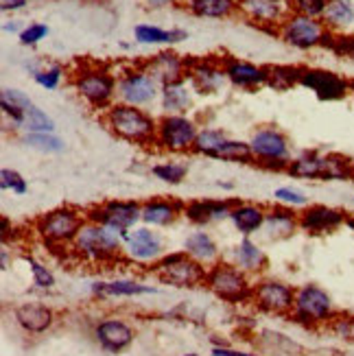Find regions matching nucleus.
Segmentation results:
<instances>
[{"label":"nucleus","instance_id":"nucleus-3","mask_svg":"<svg viewBox=\"0 0 354 356\" xmlns=\"http://www.w3.org/2000/svg\"><path fill=\"white\" fill-rule=\"evenodd\" d=\"M337 315L335 302L326 289L319 284H302L296 289V304L291 311V319L304 328H319L328 326Z\"/></svg>","mask_w":354,"mask_h":356},{"label":"nucleus","instance_id":"nucleus-18","mask_svg":"<svg viewBox=\"0 0 354 356\" xmlns=\"http://www.w3.org/2000/svg\"><path fill=\"white\" fill-rule=\"evenodd\" d=\"M239 199H193L188 204H184V216L193 223L204 227L214 221L230 219L234 204Z\"/></svg>","mask_w":354,"mask_h":356},{"label":"nucleus","instance_id":"nucleus-45","mask_svg":"<svg viewBox=\"0 0 354 356\" xmlns=\"http://www.w3.org/2000/svg\"><path fill=\"white\" fill-rule=\"evenodd\" d=\"M328 330L341 339V341L354 343V315L352 313H337L332 321L328 323Z\"/></svg>","mask_w":354,"mask_h":356},{"label":"nucleus","instance_id":"nucleus-52","mask_svg":"<svg viewBox=\"0 0 354 356\" xmlns=\"http://www.w3.org/2000/svg\"><path fill=\"white\" fill-rule=\"evenodd\" d=\"M212 356H258V354L234 350V348H230V346H214L212 348Z\"/></svg>","mask_w":354,"mask_h":356},{"label":"nucleus","instance_id":"nucleus-2","mask_svg":"<svg viewBox=\"0 0 354 356\" xmlns=\"http://www.w3.org/2000/svg\"><path fill=\"white\" fill-rule=\"evenodd\" d=\"M122 250H125V241H122L120 232L92 221L83 223L79 234L74 236L70 245V252L77 258L83 262H92V265L114 262L116 258L122 256Z\"/></svg>","mask_w":354,"mask_h":356},{"label":"nucleus","instance_id":"nucleus-32","mask_svg":"<svg viewBox=\"0 0 354 356\" xmlns=\"http://www.w3.org/2000/svg\"><path fill=\"white\" fill-rule=\"evenodd\" d=\"M134 38L136 42L140 44H177L188 40V33L184 29H160V26H153V24H138L134 29Z\"/></svg>","mask_w":354,"mask_h":356},{"label":"nucleus","instance_id":"nucleus-30","mask_svg":"<svg viewBox=\"0 0 354 356\" xmlns=\"http://www.w3.org/2000/svg\"><path fill=\"white\" fill-rule=\"evenodd\" d=\"M184 252H186L191 258H195L197 262H202V265H208V267L217 265L219 258H221L219 245L214 243V238L204 229L191 232V234L184 238Z\"/></svg>","mask_w":354,"mask_h":356},{"label":"nucleus","instance_id":"nucleus-47","mask_svg":"<svg viewBox=\"0 0 354 356\" xmlns=\"http://www.w3.org/2000/svg\"><path fill=\"white\" fill-rule=\"evenodd\" d=\"M330 0H289L293 13L300 15H309V18H321L328 7Z\"/></svg>","mask_w":354,"mask_h":356},{"label":"nucleus","instance_id":"nucleus-41","mask_svg":"<svg viewBox=\"0 0 354 356\" xmlns=\"http://www.w3.org/2000/svg\"><path fill=\"white\" fill-rule=\"evenodd\" d=\"M321 46L332 51L337 57L354 61V35H350V33H335V31L328 29L324 40H321Z\"/></svg>","mask_w":354,"mask_h":356},{"label":"nucleus","instance_id":"nucleus-46","mask_svg":"<svg viewBox=\"0 0 354 356\" xmlns=\"http://www.w3.org/2000/svg\"><path fill=\"white\" fill-rule=\"evenodd\" d=\"M0 188L11 191L13 195L22 197L29 191V184L18 171H13V168H3V171H0Z\"/></svg>","mask_w":354,"mask_h":356},{"label":"nucleus","instance_id":"nucleus-48","mask_svg":"<svg viewBox=\"0 0 354 356\" xmlns=\"http://www.w3.org/2000/svg\"><path fill=\"white\" fill-rule=\"evenodd\" d=\"M61 76H64V68H61L59 64H53V66L42 68V70H33L35 83L46 88V90H55L61 83Z\"/></svg>","mask_w":354,"mask_h":356},{"label":"nucleus","instance_id":"nucleus-11","mask_svg":"<svg viewBox=\"0 0 354 356\" xmlns=\"http://www.w3.org/2000/svg\"><path fill=\"white\" fill-rule=\"evenodd\" d=\"M328 26L321 18H309V15L291 13L289 18L278 26V35L284 44L298 51H313L321 46Z\"/></svg>","mask_w":354,"mask_h":356},{"label":"nucleus","instance_id":"nucleus-51","mask_svg":"<svg viewBox=\"0 0 354 356\" xmlns=\"http://www.w3.org/2000/svg\"><path fill=\"white\" fill-rule=\"evenodd\" d=\"M0 99H5V101H9V103H13V105H18V107H22V110L26 112V110H31L35 103L29 99V95H24L22 90H15V88H5L3 90V97Z\"/></svg>","mask_w":354,"mask_h":356},{"label":"nucleus","instance_id":"nucleus-34","mask_svg":"<svg viewBox=\"0 0 354 356\" xmlns=\"http://www.w3.org/2000/svg\"><path fill=\"white\" fill-rule=\"evenodd\" d=\"M197 18H230L239 9V0H186Z\"/></svg>","mask_w":354,"mask_h":356},{"label":"nucleus","instance_id":"nucleus-9","mask_svg":"<svg viewBox=\"0 0 354 356\" xmlns=\"http://www.w3.org/2000/svg\"><path fill=\"white\" fill-rule=\"evenodd\" d=\"M118 81L116 76L105 68H86L77 72L74 90L90 107L95 110H107L112 107V99L116 97Z\"/></svg>","mask_w":354,"mask_h":356},{"label":"nucleus","instance_id":"nucleus-24","mask_svg":"<svg viewBox=\"0 0 354 356\" xmlns=\"http://www.w3.org/2000/svg\"><path fill=\"white\" fill-rule=\"evenodd\" d=\"M300 229V214L293 208L275 204L267 208V219L263 232L269 241H284L291 238Z\"/></svg>","mask_w":354,"mask_h":356},{"label":"nucleus","instance_id":"nucleus-39","mask_svg":"<svg viewBox=\"0 0 354 356\" xmlns=\"http://www.w3.org/2000/svg\"><path fill=\"white\" fill-rule=\"evenodd\" d=\"M151 175L160 179L162 184L168 186H179L184 184L188 175V164L184 162H160V164H153L151 166Z\"/></svg>","mask_w":354,"mask_h":356},{"label":"nucleus","instance_id":"nucleus-29","mask_svg":"<svg viewBox=\"0 0 354 356\" xmlns=\"http://www.w3.org/2000/svg\"><path fill=\"white\" fill-rule=\"evenodd\" d=\"M232 258L234 265L245 273H260L269 267V258L265 250L256 241H252V236H243L239 241V245L232 250Z\"/></svg>","mask_w":354,"mask_h":356},{"label":"nucleus","instance_id":"nucleus-17","mask_svg":"<svg viewBox=\"0 0 354 356\" xmlns=\"http://www.w3.org/2000/svg\"><path fill=\"white\" fill-rule=\"evenodd\" d=\"M92 337H95V341L99 343L101 350L110 352V354H120L134 343L136 330L125 319L107 317L97 323L95 330H92Z\"/></svg>","mask_w":354,"mask_h":356},{"label":"nucleus","instance_id":"nucleus-49","mask_svg":"<svg viewBox=\"0 0 354 356\" xmlns=\"http://www.w3.org/2000/svg\"><path fill=\"white\" fill-rule=\"evenodd\" d=\"M46 35H49V26L42 24V22H33V24H29L26 29L20 31V44L22 46H35Z\"/></svg>","mask_w":354,"mask_h":356},{"label":"nucleus","instance_id":"nucleus-40","mask_svg":"<svg viewBox=\"0 0 354 356\" xmlns=\"http://www.w3.org/2000/svg\"><path fill=\"white\" fill-rule=\"evenodd\" d=\"M22 143L29 149L40 151V153H49V156H53V153H61L66 149V143L61 140L57 134H24Z\"/></svg>","mask_w":354,"mask_h":356},{"label":"nucleus","instance_id":"nucleus-37","mask_svg":"<svg viewBox=\"0 0 354 356\" xmlns=\"http://www.w3.org/2000/svg\"><path fill=\"white\" fill-rule=\"evenodd\" d=\"M212 160H221V162H239V164H254V156L250 143L243 140H232V138H225V143L221 149L214 153Z\"/></svg>","mask_w":354,"mask_h":356},{"label":"nucleus","instance_id":"nucleus-57","mask_svg":"<svg viewBox=\"0 0 354 356\" xmlns=\"http://www.w3.org/2000/svg\"><path fill=\"white\" fill-rule=\"evenodd\" d=\"M217 186H219V188H223V191H232L234 188V184H230V181H219Z\"/></svg>","mask_w":354,"mask_h":356},{"label":"nucleus","instance_id":"nucleus-38","mask_svg":"<svg viewBox=\"0 0 354 356\" xmlns=\"http://www.w3.org/2000/svg\"><path fill=\"white\" fill-rule=\"evenodd\" d=\"M225 138L227 136L221 129H212V127L199 129L193 153H197V156H204V158H214V153L221 149V145L225 143Z\"/></svg>","mask_w":354,"mask_h":356},{"label":"nucleus","instance_id":"nucleus-23","mask_svg":"<svg viewBox=\"0 0 354 356\" xmlns=\"http://www.w3.org/2000/svg\"><path fill=\"white\" fill-rule=\"evenodd\" d=\"M15 323L29 334H44L46 330L53 328L55 323V313L51 306L46 304H35V302H26L20 304L13 311Z\"/></svg>","mask_w":354,"mask_h":356},{"label":"nucleus","instance_id":"nucleus-1","mask_svg":"<svg viewBox=\"0 0 354 356\" xmlns=\"http://www.w3.org/2000/svg\"><path fill=\"white\" fill-rule=\"evenodd\" d=\"M105 125L110 127V131L116 138H120V140H125V143H131L138 147L156 145L158 120L151 114H147L143 107L118 101L105 110Z\"/></svg>","mask_w":354,"mask_h":356},{"label":"nucleus","instance_id":"nucleus-7","mask_svg":"<svg viewBox=\"0 0 354 356\" xmlns=\"http://www.w3.org/2000/svg\"><path fill=\"white\" fill-rule=\"evenodd\" d=\"M86 212H79L77 208L61 206L51 212L42 214L35 221V234L51 247H66L72 245L74 236L86 223Z\"/></svg>","mask_w":354,"mask_h":356},{"label":"nucleus","instance_id":"nucleus-21","mask_svg":"<svg viewBox=\"0 0 354 356\" xmlns=\"http://www.w3.org/2000/svg\"><path fill=\"white\" fill-rule=\"evenodd\" d=\"M186 79L197 95H217L227 76L223 66H214L212 61H188Z\"/></svg>","mask_w":354,"mask_h":356},{"label":"nucleus","instance_id":"nucleus-25","mask_svg":"<svg viewBox=\"0 0 354 356\" xmlns=\"http://www.w3.org/2000/svg\"><path fill=\"white\" fill-rule=\"evenodd\" d=\"M223 72L230 83L243 90H254L267 83V68L250 64V61H241L236 57L223 59Z\"/></svg>","mask_w":354,"mask_h":356},{"label":"nucleus","instance_id":"nucleus-13","mask_svg":"<svg viewBox=\"0 0 354 356\" xmlns=\"http://www.w3.org/2000/svg\"><path fill=\"white\" fill-rule=\"evenodd\" d=\"M122 241H125V250H122V254L134 262H140V265H156V262L166 254L162 236L145 223L125 232V234H122Z\"/></svg>","mask_w":354,"mask_h":356},{"label":"nucleus","instance_id":"nucleus-6","mask_svg":"<svg viewBox=\"0 0 354 356\" xmlns=\"http://www.w3.org/2000/svg\"><path fill=\"white\" fill-rule=\"evenodd\" d=\"M212 296L227 304H243L252 302L254 298V284L250 282V275L236 265H227V262H217V265L208 267L206 284Z\"/></svg>","mask_w":354,"mask_h":356},{"label":"nucleus","instance_id":"nucleus-28","mask_svg":"<svg viewBox=\"0 0 354 356\" xmlns=\"http://www.w3.org/2000/svg\"><path fill=\"white\" fill-rule=\"evenodd\" d=\"M186 70H188V61L182 59L175 53H168V51L166 53H158L147 64V72L156 76V79L162 86L171 83V81L186 79Z\"/></svg>","mask_w":354,"mask_h":356},{"label":"nucleus","instance_id":"nucleus-33","mask_svg":"<svg viewBox=\"0 0 354 356\" xmlns=\"http://www.w3.org/2000/svg\"><path fill=\"white\" fill-rule=\"evenodd\" d=\"M321 22L330 31H346L354 26V0H330L321 15Z\"/></svg>","mask_w":354,"mask_h":356},{"label":"nucleus","instance_id":"nucleus-26","mask_svg":"<svg viewBox=\"0 0 354 356\" xmlns=\"http://www.w3.org/2000/svg\"><path fill=\"white\" fill-rule=\"evenodd\" d=\"M326 171V153H319L315 149H306L300 156L291 160L287 175L293 179H309V181H324Z\"/></svg>","mask_w":354,"mask_h":356},{"label":"nucleus","instance_id":"nucleus-44","mask_svg":"<svg viewBox=\"0 0 354 356\" xmlns=\"http://www.w3.org/2000/svg\"><path fill=\"white\" fill-rule=\"evenodd\" d=\"M24 262L29 265V271H31V277H33V284L38 286V289H42V291H49V289H53L55 284H57V280H55V273L46 267V265H42L40 260H35L33 256H24Z\"/></svg>","mask_w":354,"mask_h":356},{"label":"nucleus","instance_id":"nucleus-31","mask_svg":"<svg viewBox=\"0 0 354 356\" xmlns=\"http://www.w3.org/2000/svg\"><path fill=\"white\" fill-rule=\"evenodd\" d=\"M193 92L195 90L188 83V79L164 83L160 90L164 114H186V110L193 105Z\"/></svg>","mask_w":354,"mask_h":356},{"label":"nucleus","instance_id":"nucleus-10","mask_svg":"<svg viewBox=\"0 0 354 356\" xmlns=\"http://www.w3.org/2000/svg\"><path fill=\"white\" fill-rule=\"evenodd\" d=\"M199 127L186 114H164L158 120L156 145L168 153H188L195 147Z\"/></svg>","mask_w":354,"mask_h":356},{"label":"nucleus","instance_id":"nucleus-59","mask_svg":"<svg viewBox=\"0 0 354 356\" xmlns=\"http://www.w3.org/2000/svg\"><path fill=\"white\" fill-rule=\"evenodd\" d=\"M350 95L354 97V79H350Z\"/></svg>","mask_w":354,"mask_h":356},{"label":"nucleus","instance_id":"nucleus-19","mask_svg":"<svg viewBox=\"0 0 354 356\" xmlns=\"http://www.w3.org/2000/svg\"><path fill=\"white\" fill-rule=\"evenodd\" d=\"M239 11L256 24L280 26L293 9L289 0H239Z\"/></svg>","mask_w":354,"mask_h":356},{"label":"nucleus","instance_id":"nucleus-14","mask_svg":"<svg viewBox=\"0 0 354 356\" xmlns=\"http://www.w3.org/2000/svg\"><path fill=\"white\" fill-rule=\"evenodd\" d=\"M162 83L147 70H129L118 79L116 97L120 103L145 107L160 97Z\"/></svg>","mask_w":354,"mask_h":356},{"label":"nucleus","instance_id":"nucleus-60","mask_svg":"<svg viewBox=\"0 0 354 356\" xmlns=\"http://www.w3.org/2000/svg\"><path fill=\"white\" fill-rule=\"evenodd\" d=\"M182 356H202V354H197V352H186V354H182Z\"/></svg>","mask_w":354,"mask_h":356},{"label":"nucleus","instance_id":"nucleus-4","mask_svg":"<svg viewBox=\"0 0 354 356\" xmlns=\"http://www.w3.org/2000/svg\"><path fill=\"white\" fill-rule=\"evenodd\" d=\"M151 271L158 275V280L175 286V289H197L206 284L208 267L191 258L186 252H168L164 254Z\"/></svg>","mask_w":354,"mask_h":356},{"label":"nucleus","instance_id":"nucleus-53","mask_svg":"<svg viewBox=\"0 0 354 356\" xmlns=\"http://www.w3.org/2000/svg\"><path fill=\"white\" fill-rule=\"evenodd\" d=\"M29 5V0H0V9L3 11H18Z\"/></svg>","mask_w":354,"mask_h":356},{"label":"nucleus","instance_id":"nucleus-16","mask_svg":"<svg viewBox=\"0 0 354 356\" xmlns=\"http://www.w3.org/2000/svg\"><path fill=\"white\" fill-rule=\"evenodd\" d=\"M346 219L348 214L339 208L326 204H309L300 212V229L313 236L332 234L341 225H346Z\"/></svg>","mask_w":354,"mask_h":356},{"label":"nucleus","instance_id":"nucleus-42","mask_svg":"<svg viewBox=\"0 0 354 356\" xmlns=\"http://www.w3.org/2000/svg\"><path fill=\"white\" fill-rule=\"evenodd\" d=\"M22 129H26V134H55V120L44 110H40L38 105H33L31 110H26Z\"/></svg>","mask_w":354,"mask_h":356},{"label":"nucleus","instance_id":"nucleus-35","mask_svg":"<svg viewBox=\"0 0 354 356\" xmlns=\"http://www.w3.org/2000/svg\"><path fill=\"white\" fill-rule=\"evenodd\" d=\"M302 66H287V64H275L267 66V86L275 92H287L293 86H300Z\"/></svg>","mask_w":354,"mask_h":356},{"label":"nucleus","instance_id":"nucleus-56","mask_svg":"<svg viewBox=\"0 0 354 356\" xmlns=\"http://www.w3.org/2000/svg\"><path fill=\"white\" fill-rule=\"evenodd\" d=\"M147 3H149V7H166L168 3H171V0H147Z\"/></svg>","mask_w":354,"mask_h":356},{"label":"nucleus","instance_id":"nucleus-58","mask_svg":"<svg viewBox=\"0 0 354 356\" xmlns=\"http://www.w3.org/2000/svg\"><path fill=\"white\" fill-rule=\"evenodd\" d=\"M346 225L354 232V216H348V219H346Z\"/></svg>","mask_w":354,"mask_h":356},{"label":"nucleus","instance_id":"nucleus-55","mask_svg":"<svg viewBox=\"0 0 354 356\" xmlns=\"http://www.w3.org/2000/svg\"><path fill=\"white\" fill-rule=\"evenodd\" d=\"M3 31H5V33H15V31H20V24L15 22V20L5 22V24H3Z\"/></svg>","mask_w":354,"mask_h":356},{"label":"nucleus","instance_id":"nucleus-8","mask_svg":"<svg viewBox=\"0 0 354 356\" xmlns=\"http://www.w3.org/2000/svg\"><path fill=\"white\" fill-rule=\"evenodd\" d=\"M86 219L125 234L143 223V204L136 199H110L88 208Z\"/></svg>","mask_w":354,"mask_h":356},{"label":"nucleus","instance_id":"nucleus-54","mask_svg":"<svg viewBox=\"0 0 354 356\" xmlns=\"http://www.w3.org/2000/svg\"><path fill=\"white\" fill-rule=\"evenodd\" d=\"M0 269H3V271L9 269V250H7V245H3V250H0Z\"/></svg>","mask_w":354,"mask_h":356},{"label":"nucleus","instance_id":"nucleus-12","mask_svg":"<svg viewBox=\"0 0 354 356\" xmlns=\"http://www.w3.org/2000/svg\"><path fill=\"white\" fill-rule=\"evenodd\" d=\"M252 302L263 313L289 317L291 311H293V304H296V289L287 282H282V280L267 277V280H258L254 284Z\"/></svg>","mask_w":354,"mask_h":356},{"label":"nucleus","instance_id":"nucleus-27","mask_svg":"<svg viewBox=\"0 0 354 356\" xmlns=\"http://www.w3.org/2000/svg\"><path fill=\"white\" fill-rule=\"evenodd\" d=\"M265 219H267V208L260 204L236 201L232 212H230V221H232L241 236H252L256 232H263Z\"/></svg>","mask_w":354,"mask_h":356},{"label":"nucleus","instance_id":"nucleus-22","mask_svg":"<svg viewBox=\"0 0 354 356\" xmlns=\"http://www.w3.org/2000/svg\"><path fill=\"white\" fill-rule=\"evenodd\" d=\"M184 216V201L156 197L143 201V223L149 227H168Z\"/></svg>","mask_w":354,"mask_h":356},{"label":"nucleus","instance_id":"nucleus-5","mask_svg":"<svg viewBox=\"0 0 354 356\" xmlns=\"http://www.w3.org/2000/svg\"><path fill=\"white\" fill-rule=\"evenodd\" d=\"M250 149L254 164L273 173H287L291 164V143L289 138L275 127H260L250 138Z\"/></svg>","mask_w":354,"mask_h":356},{"label":"nucleus","instance_id":"nucleus-15","mask_svg":"<svg viewBox=\"0 0 354 356\" xmlns=\"http://www.w3.org/2000/svg\"><path fill=\"white\" fill-rule=\"evenodd\" d=\"M300 86L311 90L319 101L326 103L344 101L350 95V79L326 68H302Z\"/></svg>","mask_w":354,"mask_h":356},{"label":"nucleus","instance_id":"nucleus-43","mask_svg":"<svg viewBox=\"0 0 354 356\" xmlns=\"http://www.w3.org/2000/svg\"><path fill=\"white\" fill-rule=\"evenodd\" d=\"M273 201L280 206L293 208V210L309 206V197H306L304 191L296 188V186H278V188L273 191Z\"/></svg>","mask_w":354,"mask_h":356},{"label":"nucleus","instance_id":"nucleus-20","mask_svg":"<svg viewBox=\"0 0 354 356\" xmlns=\"http://www.w3.org/2000/svg\"><path fill=\"white\" fill-rule=\"evenodd\" d=\"M92 296L99 300H112V298H140L158 293L156 286L143 284L131 277H114V280H97L90 284Z\"/></svg>","mask_w":354,"mask_h":356},{"label":"nucleus","instance_id":"nucleus-36","mask_svg":"<svg viewBox=\"0 0 354 356\" xmlns=\"http://www.w3.org/2000/svg\"><path fill=\"white\" fill-rule=\"evenodd\" d=\"M354 179V160L344 153H326L324 181H350Z\"/></svg>","mask_w":354,"mask_h":356},{"label":"nucleus","instance_id":"nucleus-50","mask_svg":"<svg viewBox=\"0 0 354 356\" xmlns=\"http://www.w3.org/2000/svg\"><path fill=\"white\" fill-rule=\"evenodd\" d=\"M0 107H3V116L11 120L13 127H24V120H26V112L22 110V107L13 105L5 99H0Z\"/></svg>","mask_w":354,"mask_h":356},{"label":"nucleus","instance_id":"nucleus-61","mask_svg":"<svg viewBox=\"0 0 354 356\" xmlns=\"http://www.w3.org/2000/svg\"><path fill=\"white\" fill-rule=\"evenodd\" d=\"M352 204H354V197H352Z\"/></svg>","mask_w":354,"mask_h":356}]
</instances>
